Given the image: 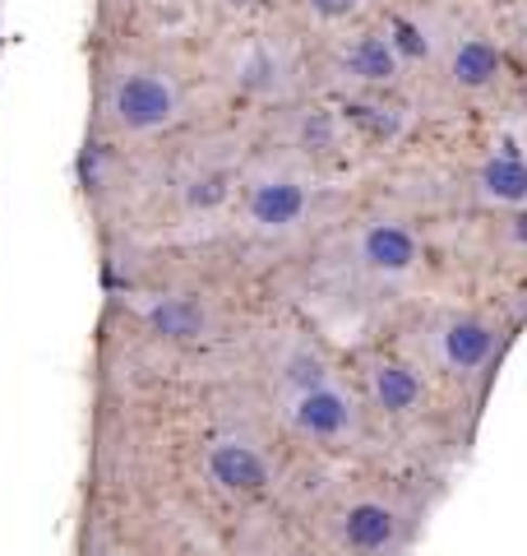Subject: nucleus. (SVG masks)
Returning a JSON list of instances; mask_svg holds the SVG:
<instances>
[{
  "instance_id": "obj_8",
  "label": "nucleus",
  "mask_w": 527,
  "mask_h": 556,
  "mask_svg": "<svg viewBox=\"0 0 527 556\" xmlns=\"http://www.w3.org/2000/svg\"><path fill=\"white\" fill-rule=\"evenodd\" d=\"M245 214L259 232H287L310 214V190L296 177H264L245 195Z\"/></svg>"
},
{
  "instance_id": "obj_2",
  "label": "nucleus",
  "mask_w": 527,
  "mask_h": 556,
  "mask_svg": "<svg viewBox=\"0 0 527 556\" xmlns=\"http://www.w3.org/2000/svg\"><path fill=\"white\" fill-rule=\"evenodd\" d=\"M351 255H357V269L380 278V283H398V278L416 274L421 265V241L408 223H394V218H375L365 223L351 241Z\"/></svg>"
},
{
  "instance_id": "obj_12",
  "label": "nucleus",
  "mask_w": 527,
  "mask_h": 556,
  "mask_svg": "<svg viewBox=\"0 0 527 556\" xmlns=\"http://www.w3.org/2000/svg\"><path fill=\"white\" fill-rule=\"evenodd\" d=\"M149 325L157 339H171V343H190L204 334V306L195 298H163L149 306Z\"/></svg>"
},
{
  "instance_id": "obj_10",
  "label": "nucleus",
  "mask_w": 527,
  "mask_h": 556,
  "mask_svg": "<svg viewBox=\"0 0 527 556\" xmlns=\"http://www.w3.org/2000/svg\"><path fill=\"white\" fill-rule=\"evenodd\" d=\"M449 79L463 93H486L500 79V51L481 33H459L449 47Z\"/></svg>"
},
{
  "instance_id": "obj_9",
  "label": "nucleus",
  "mask_w": 527,
  "mask_h": 556,
  "mask_svg": "<svg viewBox=\"0 0 527 556\" xmlns=\"http://www.w3.org/2000/svg\"><path fill=\"white\" fill-rule=\"evenodd\" d=\"M371 399H375V408H384L389 417H412L426 404V380H421L408 362L380 357L371 367Z\"/></svg>"
},
{
  "instance_id": "obj_1",
  "label": "nucleus",
  "mask_w": 527,
  "mask_h": 556,
  "mask_svg": "<svg viewBox=\"0 0 527 556\" xmlns=\"http://www.w3.org/2000/svg\"><path fill=\"white\" fill-rule=\"evenodd\" d=\"M112 116L120 130L130 135H157L176 126L181 116V93L167 75L157 70H126L116 84H112Z\"/></svg>"
},
{
  "instance_id": "obj_13",
  "label": "nucleus",
  "mask_w": 527,
  "mask_h": 556,
  "mask_svg": "<svg viewBox=\"0 0 527 556\" xmlns=\"http://www.w3.org/2000/svg\"><path fill=\"white\" fill-rule=\"evenodd\" d=\"M306 14L324 28H343L365 14V0H306Z\"/></svg>"
},
{
  "instance_id": "obj_6",
  "label": "nucleus",
  "mask_w": 527,
  "mask_h": 556,
  "mask_svg": "<svg viewBox=\"0 0 527 556\" xmlns=\"http://www.w3.org/2000/svg\"><path fill=\"white\" fill-rule=\"evenodd\" d=\"M204 468H208V482L227 496H259V492H269V482H273L269 459H264L250 441H236V437L208 445Z\"/></svg>"
},
{
  "instance_id": "obj_11",
  "label": "nucleus",
  "mask_w": 527,
  "mask_h": 556,
  "mask_svg": "<svg viewBox=\"0 0 527 556\" xmlns=\"http://www.w3.org/2000/svg\"><path fill=\"white\" fill-rule=\"evenodd\" d=\"M477 186H481L486 200H496L504 208H527V163L518 153H496V159H486Z\"/></svg>"
},
{
  "instance_id": "obj_7",
  "label": "nucleus",
  "mask_w": 527,
  "mask_h": 556,
  "mask_svg": "<svg viewBox=\"0 0 527 556\" xmlns=\"http://www.w3.org/2000/svg\"><path fill=\"white\" fill-rule=\"evenodd\" d=\"M338 538H343V547H347L351 556H384V552L398 547L402 519H398L394 506H384V501L361 496V501H351V506L343 510Z\"/></svg>"
},
{
  "instance_id": "obj_15",
  "label": "nucleus",
  "mask_w": 527,
  "mask_h": 556,
  "mask_svg": "<svg viewBox=\"0 0 527 556\" xmlns=\"http://www.w3.org/2000/svg\"><path fill=\"white\" fill-rule=\"evenodd\" d=\"M509 237H514L518 247H527V208H514V218H509Z\"/></svg>"
},
{
  "instance_id": "obj_5",
  "label": "nucleus",
  "mask_w": 527,
  "mask_h": 556,
  "mask_svg": "<svg viewBox=\"0 0 527 556\" xmlns=\"http://www.w3.org/2000/svg\"><path fill=\"white\" fill-rule=\"evenodd\" d=\"M435 353H439V367L445 371L477 376L500 353V329L490 320H481V316H449L435 334Z\"/></svg>"
},
{
  "instance_id": "obj_14",
  "label": "nucleus",
  "mask_w": 527,
  "mask_h": 556,
  "mask_svg": "<svg viewBox=\"0 0 527 556\" xmlns=\"http://www.w3.org/2000/svg\"><path fill=\"white\" fill-rule=\"evenodd\" d=\"M227 200V177H200L195 186H190V204L195 208H214Z\"/></svg>"
},
{
  "instance_id": "obj_3",
  "label": "nucleus",
  "mask_w": 527,
  "mask_h": 556,
  "mask_svg": "<svg viewBox=\"0 0 527 556\" xmlns=\"http://www.w3.org/2000/svg\"><path fill=\"white\" fill-rule=\"evenodd\" d=\"M333 65H338V75L351 84V89H389V84L402 75V51L394 42V33L357 28L338 42Z\"/></svg>"
},
{
  "instance_id": "obj_4",
  "label": "nucleus",
  "mask_w": 527,
  "mask_h": 556,
  "mask_svg": "<svg viewBox=\"0 0 527 556\" xmlns=\"http://www.w3.org/2000/svg\"><path fill=\"white\" fill-rule=\"evenodd\" d=\"M292 427L301 431L306 441H324V445H338L357 431V404L333 386V380H320V386H306L292 394Z\"/></svg>"
}]
</instances>
